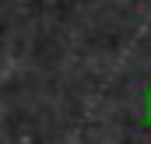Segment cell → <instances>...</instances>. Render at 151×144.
<instances>
[]
</instances>
